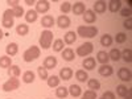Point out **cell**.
Returning <instances> with one entry per match:
<instances>
[{
	"label": "cell",
	"instance_id": "7",
	"mask_svg": "<svg viewBox=\"0 0 132 99\" xmlns=\"http://www.w3.org/2000/svg\"><path fill=\"white\" fill-rule=\"evenodd\" d=\"M118 78L120 81H123V82H129L132 79V73L127 68H120L118 70Z\"/></svg>",
	"mask_w": 132,
	"mask_h": 99
},
{
	"label": "cell",
	"instance_id": "37",
	"mask_svg": "<svg viewBox=\"0 0 132 99\" xmlns=\"http://www.w3.org/2000/svg\"><path fill=\"white\" fill-rule=\"evenodd\" d=\"M63 45H65L63 40L57 38L56 41L53 42V50H54V52H62V50H63Z\"/></svg>",
	"mask_w": 132,
	"mask_h": 99
},
{
	"label": "cell",
	"instance_id": "24",
	"mask_svg": "<svg viewBox=\"0 0 132 99\" xmlns=\"http://www.w3.org/2000/svg\"><path fill=\"white\" fill-rule=\"evenodd\" d=\"M112 42H114V38H112L111 35H108V33H104V35L101 37V45L102 46L108 48V46L112 45Z\"/></svg>",
	"mask_w": 132,
	"mask_h": 99
},
{
	"label": "cell",
	"instance_id": "17",
	"mask_svg": "<svg viewBox=\"0 0 132 99\" xmlns=\"http://www.w3.org/2000/svg\"><path fill=\"white\" fill-rule=\"evenodd\" d=\"M54 17L53 16H50V15H45L42 19H41V25L44 27V28H46V29H49V28H52L53 25H54Z\"/></svg>",
	"mask_w": 132,
	"mask_h": 99
},
{
	"label": "cell",
	"instance_id": "33",
	"mask_svg": "<svg viewBox=\"0 0 132 99\" xmlns=\"http://www.w3.org/2000/svg\"><path fill=\"white\" fill-rule=\"evenodd\" d=\"M75 78L78 79L79 82H86L89 81V75H87V71L86 70H77L75 71Z\"/></svg>",
	"mask_w": 132,
	"mask_h": 99
},
{
	"label": "cell",
	"instance_id": "41",
	"mask_svg": "<svg viewBox=\"0 0 132 99\" xmlns=\"http://www.w3.org/2000/svg\"><path fill=\"white\" fill-rule=\"evenodd\" d=\"M82 99H96V91L86 90V91L82 94Z\"/></svg>",
	"mask_w": 132,
	"mask_h": 99
},
{
	"label": "cell",
	"instance_id": "21",
	"mask_svg": "<svg viewBox=\"0 0 132 99\" xmlns=\"http://www.w3.org/2000/svg\"><path fill=\"white\" fill-rule=\"evenodd\" d=\"M73 77V69L70 68H62L61 71H60V79H63V81H69Z\"/></svg>",
	"mask_w": 132,
	"mask_h": 99
},
{
	"label": "cell",
	"instance_id": "30",
	"mask_svg": "<svg viewBox=\"0 0 132 99\" xmlns=\"http://www.w3.org/2000/svg\"><path fill=\"white\" fill-rule=\"evenodd\" d=\"M46 82H48V86L49 87H58L61 79H60L58 75H49V78L46 79Z\"/></svg>",
	"mask_w": 132,
	"mask_h": 99
},
{
	"label": "cell",
	"instance_id": "29",
	"mask_svg": "<svg viewBox=\"0 0 132 99\" xmlns=\"http://www.w3.org/2000/svg\"><path fill=\"white\" fill-rule=\"evenodd\" d=\"M68 95H69L68 87H65V86H58L57 89H56V96H57V98H60V99H65Z\"/></svg>",
	"mask_w": 132,
	"mask_h": 99
},
{
	"label": "cell",
	"instance_id": "15",
	"mask_svg": "<svg viewBox=\"0 0 132 99\" xmlns=\"http://www.w3.org/2000/svg\"><path fill=\"white\" fill-rule=\"evenodd\" d=\"M107 7L110 9V12L116 13L118 11H120V8H122V2H120V0H110L107 3Z\"/></svg>",
	"mask_w": 132,
	"mask_h": 99
},
{
	"label": "cell",
	"instance_id": "44",
	"mask_svg": "<svg viewBox=\"0 0 132 99\" xmlns=\"http://www.w3.org/2000/svg\"><path fill=\"white\" fill-rule=\"evenodd\" d=\"M123 27H124L127 30H131V29H132V17L126 19V21L123 23Z\"/></svg>",
	"mask_w": 132,
	"mask_h": 99
},
{
	"label": "cell",
	"instance_id": "18",
	"mask_svg": "<svg viewBox=\"0 0 132 99\" xmlns=\"http://www.w3.org/2000/svg\"><path fill=\"white\" fill-rule=\"evenodd\" d=\"M77 37H78V36H77V33L74 30H70V32H68L63 36V42L68 44V45H73V44L77 41Z\"/></svg>",
	"mask_w": 132,
	"mask_h": 99
},
{
	"label": "cell",
	"instance_id": "22",
	"mask_svg": "<svg viewBox=\"0 0 132 99\" xmlns=\"http://www.w3.org/2000/svg\"><path fill=\"white\" fill-rule=\"evenodd\" d=\"M108 57H110L111 61L118 62V61L122 60V52H120L118 48H114V49H111V52L108 53Z\"/></svg>",
	"mask_w": 132,
	"mask_h": 99
},
{
	"label": "cell",
	"instance_id": "20",
	"mask_svg": "<svg viewBox=\"0 0 132 99\" xmlns=\"http://www.w3.org/2000/svg\"><path fill=\"white\" fill-rule=\"evenodd\" d=\"M82 66L86 70H93V69H95V66H96V61H95L94 57H87V58L83 60Z\"/></svg>",
	"mask_w": 132,
	"mask_h": 99
},
{
	"label": "cell",
	"instance_id": "3",
	"mask_svg": "<svg viewBox=\"0 0 132 99\" xmlns=\"http://www.w3.org/2000/svg\"><path fill=\"white\" fill-rule=\"evenodd\" d=\"M40 48L42 49H49L52 46V42H53V32H50L49 29L46 30H44L41 33V36H40Z\"/></svg>",
	"mask_w": 132,
	"mask_h": 99
},
{
	"label": "cell",
	"instance_id": "23",
	"mask_svg": "<svg viewBox=\"0 0 132 99\" xmlns=\"http://www.w3.org/2000/svg\"><path fill=\"white\" fill-rule=\"evenodd\" d=\"M95 61L101 62L102 65H106V63H108V61H110L108 53H106L104 50H101V52H98V53H96V60H95Z\"/></svg>",
	"mask_w": 132,
	"mask_h": 99
},
{
	"label": "cell",
	"instance_id": "6",
	"mask_svg": "<svg viewBox=\"0 0 132 99\" xmlns=\"http://www.w3.org/2000/svg\"><path fill=\"white\" fill-rule=\"evenodd\" d=\"M20 87V79L19 78H9L3 86L2 89L5 91V93H9V91H13L16 89H19Z\"/></svg>",
	"mask_w": 132,
	"mask_h": 99
},
{
	"label": "cell",
	"instance_id": "43",
	"mask_svg": "<svg viewBox=\"0 0 132 99\" xmlns=\"http://www.w3.org/2000/svg\"><path fill=\"white\" fill-rule=\"evenodd\" d=\"M120 15H122L123 17H126V19H128V17H131V15H132V11H131V8H123V9H120Z\"/></svg>",
	"mask_w": 132,
	"mask_h": 99
},
{
	"label": "cell",
	"instance_id": "34",
	"mask_svg": "<svg viewBox=\"0 0 132 99\" xmlns=\"http://www.w3.org/2000/svg\"><path fill=\"white\" fill-rule=\"evenodd\" d=\"M87 86H89V89L93 90V91H98L99 89H101V82H99L98 79H89L87 81Z\"/></svg>",
	"mask_w": 132,
	"mask_h": 99
},
{
	"label": "cell",
	"instance_id": "9",
	"mask_svg": "<svg viewBox=\"0 0 132 99\" xmlns=\"http://www.w3.org/2000/svg\"><path fill=\"white\" fill-rule=\"evenodd\" d=\"M57 63H58V61H57L56 57L48 56L45 60H44V68H45L46 70H52V69H54L57 66Z\"/></svg>",
	"mask_w": 132,
	"mask_h": 99
},
{
	"label": "cell",
	"instance_id": "12",
	"mask_svg": "<svg viewBox=\"0 0 132 99\" xmlns=\"http://www.w3.org/2000/svg\"><path fill=\"white\" fill-rule=\"evenodd\" d=\"M83 20H85V23L87 24H93L96 21V15L93 9H86L85 11V13H83Z\"/></svg>",
	"mask_w": 132,
	"mask_h": 99
},
{
	"label": "cell",
	"instance_id": "8",
	"mask_svg": "<svg viewBox=\"0 0 132 99\" xmlns=\"http://www.w3.org/2000/svg\"><path fill=\"white\" fill-rule=\"evenodd\" d=\"M49 9H50V2H48V0H38L36 3L37 13H46Z\"/></svg>",
	"mask_w": 132,
	"mask_h": 99
},
{
	"label": "cell",
	"instance_id": "36",
	"mask_svg": "<svg viewBox=\"0 0 132 99\" xmlns=\"http://www.w3.org/2000/svg\"><path fill=\"white\" fill-rule=\"evenodd\" d=\"M128 91H129V89H127L126 85H118V86H116V94H118L119 96L124 98Z\"/></svg>",
	"mask_w": 132,
	"mask_h": 99
},
{
	"label": "cell",
	"instance_id": "14",
	"mask_svg": "<svg viewBox=\"0 0 132 99\" xmlns=\"http://www.w3.org/2000/svg\"><path fill=\"white\" fill-rule=\"evenodd\" d=\"M107 9V3L103 2V0H96V2L94 3V12L95 13H104Z\"/></svg>",
	"mask_w": 132,
	"mask_h": 99
},
{
	"label": "cell",
	"instance_id": "10",
	"mask_svg": "<svg viewBox=\"0 0 132 99\" xmlns=\"http://www.w3.org/2000/svg\"><path fill=\"white\" fill-rule=\"evenodd\" d=\"M71 24V20L69 16L66 15H61L58 19H57V25L61 28V29H65V28H69Z\"/></svg>",
	"mask_w": 132,
	"mask_h": 99
},
{
	"label": "cell",
	"instance_id": "40",
	"mask_svg": "<svg viewBox=\"0 0 132 99\" xmlns=\"http://www.w3.org/2000/svg\"><path fill=\"white\" fill-rule=\"evenodd\" d=\"M115 41H116L118 44H124V42L127 41V35H126L124 32H119V33H116Z\"/></svg>",
	"mask_w": 132,
	"mask_h": 99
},
{
	"label": "cell",
	"instance_id": "31",
	"mask_svg": "<svg viewBox=\"0 0 132 99\" xmlns=\"http://www.w3.org/2000/svg\"><path fill=\"white\" fill-rule=\"evenodd\" d=\"M16 33L19 36H27L29 33V25H27V24H19L16 27Z\"/></svg>",
	"mask_w": 132,
	"mask_h": 99
},
{
	"label": "cell",
	"instance_id": "11",
	"mask_svg": "<svg viewBox=\"0 0 132 99\" xmlns=\"http://www.w3.org/2000/svg\"><path fill=\"white\" fill-rule=\"evenodd\" d=\"M98 71H99V74H101L102 77H111L114 74V68L111 65L106 63V65H102L101 68L98 69Z\"/></svg>",
	"mask_w": 132,
	"mask_h": 99
},
{
	"label": "cell",
	"instance_id": "45",
	"mask_svg": "<svg viewBox=\"0 0 132 99\" xmlns=\"http://www.w3.org/2000/svg\"><path fill=\"white\" fill-rule=\"evenodd\" d=\"M102 98H104V99H115V94L112 91H106V93H103Z\"/></svg>",
	"mask_w": 132,
	"mask_h": 99
},
{
	"label": "cell",
	"instance_id": "27",
	"mask_svg": "<svg viewBox=\"0 0 132 99\" xmlns=\"http://www.w3.org/2000/svg\"><path fill=\"white\" fill-rule=\"evenodd\" d=\"M21 74V70L17 65H11V68H8V75L11 78H19Z\"/></svg>",
	"mask_w": 132,
	"mask_h": 99
},
{
	"label": "cell",
	"instance_id": "47",
	"mask_svg": "<svg viewBox=\"0 0 132 99\" xmlns=\"http://www.w3.org/2000/svg\"><path fill=\"white\" fill-rule=\"evenodd\" d=\"M25 4H28V5H32V4H35V2H33V0H25Z\"/></svg>",
	"mask_w": 132,
	"mask_h": 99
},
{
	"label": "cell",
	"instance_id": "19",
	"mask_svg": "<svg viewBox=\"0 0 132 99\" xmlns=\"http://www.w3.org/2000/svg\"><path fill=\"white\" fill-rule=\"evenodd\" d=\"M62 58H63L65 61H68V62L74 61V58H75V53H74V50H73L71 48H66V49H63V50H62Z\"/></svg>",
	"mask_w": 132,
	"mask_h": 99
},
{
	"label": "cell",
	"instance_id": "50",
	"mask_svg": "<svg viewBox=\"0 0 132 99\" xmlns=\"http://www.w3.org/2000/svg\"><path fill=\"white\" fill-rule=\"evenodd\" d=\"M127 5H128V8H131V5H132V2H131V0H128V2H127Z\"/></svg>",
	"mask_w": 132,
	"mask_h": 99
},
{
	"label": "cell",
	"instance_id": "2",
	"mask_svg": "<svg viewBox=\"0 0 132 99\" xmlns=\"http://www.w3.org/2000/svg\"><path fill=\"white\" fill-rule=\"evenodd\" d=\"M40 54H41L40 48H38V46H36V45H32L30 48H28V49L24 52L23 58H24V61H25V62H32V61L37 60V58L40 57Z\"/></svg>",
	"mask_w": 132,
	"mask_h": 99
},
{
	"label": "cell",
	"instance_id": "5",
	"mask_svg": "<svg viewBox=\"0 0 132 99\" xmlns=\"http://www.w3.org/2000/svg\"><path fill=\"white\" fill-rule=\"evenodd\" d=\"M93 52H94L93 42H85V44H82V45H79L78 48H77L75 54L79 56V57H87V56H90Z\"/></svg>",
	"mask_w": 132,
	"mask_h": 99
},
{
	"label": "cell",
	"instance_id": "49",
	"mask_svg": "<svg viewBox=\"0 0 132 99\" xmlns=\"http://www.w3.org/2000/svg\"><path fill=\"white\" fill-rule=\"evenodd\" d=\"M3 37H4V33H3L2 29H0V40H3Z\"/></svg>",
	"mask_w": 132,
	"mask_h": 99
},
{
	"label": "cell",
	"instance_id": "38",
	"mask_svg": "<svg viewBox=\"0 0 132 99\" xmlns=\"http://www.w3.org/2000/svg\"><path fill=\"white\" fill-rule=\"evenodd\" d=\"M122 58L126 61V62H128V63H131L132 62V50L131 49H124L123 52H122Z\"/></svg>",
	"mask_w": 132,
	"mask_h": 99
},
{
	"label": "cell",
	"instance_id": "39",
	"mask_svg": "<svg viewBox=\"0 0 132 99\" xmlns=\"http://www.w3.org/2000/svg\"><path fill=\"white\" fill-rule=\"evenodd\" d=\"M60 9H61V12H62L63 15L69 13L70 11H71V3H70V2H62L61 5H60Z\"/></svg>",
	"mask_w": 132,
	"mask_h": 99
},
{
	"label": "cell",
	"instance_id": "28",
	"mask_svg": "<svg viewBox=\"0 0 132 99\" xmlns=\"http://www.w3.org/2000/svg\"><path fill=\"white\" fill-rule=\"evenodd\" d=\"M35 79H36V75H35V73H33L32 70H27L24 74H23V82L24 83H33L35 82Z\"/></svg>",
	"mask_w": 132,
	"mask_h": 99
},
{
	"label": "cell",
	"instance_id": "35",
	"mask_svg": "<svg viewBox=\"0 0 132 99\" xmlns=\"http://www.w3.org/2000/svg\"><path fill=\"white\" fill-rule=\"evenodd\" d=\"M37 73H38V77L41 78V81H46L49 78V73H48V70L44 68V66H38V68H37Z\"/></svg>",
	"mask_w": 132,
	"mask_h": 99
},
{
	"label": "cell",
	"instance_id": "16",
	"mask_svg": "<svg viewBox=\"0 0 132 99\" xmlns=\"http://www.w3.org/2000/svg\"><path fill=\"white\" fill-rule=\"evenodd\" d=\"M5 52H7V56L8 57H13V56H16V54L19 53V45H17L16 42H11V44H8V45H7Z\"/></svg>",
	"mask_w": 132,
	"mask_h": 99
},
{
	"label": "cell",
	"instance_id": "26",
	"mask_svg": "<svg viewBox=\"0 0 132 99\" xmlns=\"http://www.w3.org/2000/svg\"><path fill=\"white\" fill-rule=\"evenodd\" d=\"M37 19H38V13L36 12V9H29L25 13L27 23H35V21H37Z\"/></svg>",
	"mask_w": 132,
	"mask_h": 99
},
{
	"label": "cell",
	"instance_id": "25",
	"mask_svg": "<svg viewBox=\"0 0 132 99\" xmlns=\"http://www.w3.org/2000/svg\"><path fill=\"white\" fill-rule=\"evenodd\" d=\"M68 90H69V94L71 96H74V98H78V96L82 95V89H81V86H78V85H70V87Z\"/></svg>",
	"mask_w": 132,
	"mask_h": 99
},
{
	"label": "cell",
	"instance_id": "48",
	"mask_svg": "<svg viewBox=\"0 0 132 99\" xmlns=\"http://www.w3.org/2000/svg\"><path fill=\"white\" fill-rule=\"evenodd\" d=\"M124 98H126V99H131V91H128V93H127V95H126Z\"/></svg>",
	"mask_w": 132,
	"mask_h": 99
},
{
	"label": "cell",
	"instance_id": "4",
	"mask_svg": "<svg viewBox=\"0 0 132 99\" xmlns=\"http://www.w3.org/2000/svg\"><path fill=\"white\" fill-rule=\"evenodd\" d=\"M2 25L7 29L12 28L15 25V16H13V11L12 8L5 9L3 12V17H2Z\"/></svg>",
	"mask_w": 132,
	"mask_h": 99
},
{
	"label": "cell",
	"instance_id": "13",
	"mask_svg": "<svg viewBox=\"0 0 132 99\" xmlns=\"http://www.w3.org/2000/svg\"><path fill=\"white\" fill-rule=\"evenodd\" d=\"M71 11L74 15H83L85 11H86V4L82 2H77L71 5Z\"/></svg>",
	"mask_w": 132,
	"mask_h": 99
},
{
	"label": "cell",
	"instance_id": "51",
	"mask_svg": "<svg viewBox=\"0 0 132 99\" xmlns=\"http://www.w3.org/2000/svg\"><path fill=\"white\" fill-rule=\"evenodd\" d=\"M99 99H104V98H102V96H101V98H99Z\"/></svg>",
	"mask_w": 132,
	"mask_h": 99
},
{
	"label": "cell",
	"instance_id": "46",
	"mask_svg": "<svg viewBox=\"0 0 132 99\" xmlns=\"http://www.w3.org/2000/svg\"><path fill=\"white\" fill-rule=\"evenodd\" d=\"M7 4H9L12 8H15V7H17L20 4V2L19 0H7Z\"/></svg>",
	"mask_w": 132,
	"mask_h": 99
},
{
	"label": "cell",
	"instance_id": "32",
	"mask_svg": "<svg viewBox=\"0 0 132 99\" xmlns=\"http://www.w3.org/2000/svg\"><path fill=\"white\" fill-rule=\"evenodd\" d=\"M11 65H12V60H11V57H8V56H0V68L8 69V68H11Z\"/></svg>",
	"mask_w": 132,
	"mask_h": 99
},
{
	"label": "cell",
	"instance_id": "42",
	"mask_svg": "<svg viewBox=\"0 0 132 99\" xmlns=\"http://www.w3.org/2000/svg\"><path fill=\"white\" fill-rule=\"evenodd\" d=\"M13 11V16L15 17H21V16H24V8L21 7V5H17L15 8H12Z\"/></svg>",
	"mask_w": 132,
	"mask_h": 99
},
{
	"label": "cell",
	"instance_id": "1",
	"mask_svg": "<svg viewBox=\"0 0 132 99\" xmlns=\"http://www.w3.org/2000/svg\"><path fill=\"white\" fill-rule=\"evenodd\" d=\"M98 35V28L93 25H79L77 29V36L83 38H93Z\"/></svg>",
	"mask_w": 132,
	"mask_h": 99
}]
</instances>
